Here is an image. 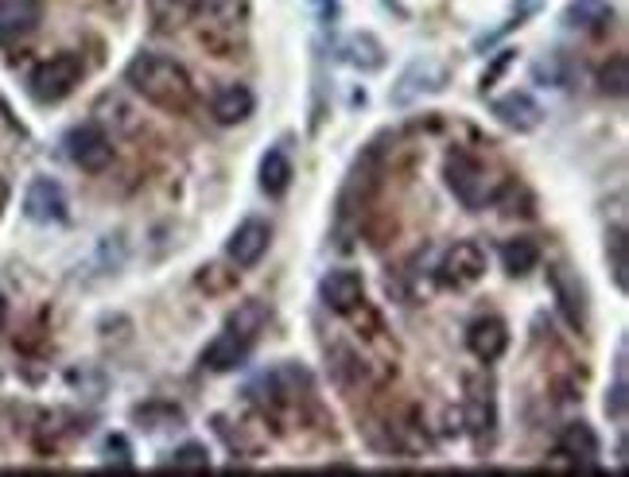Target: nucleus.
Returning a JSON list of instances; mask_svg holds the SVG:
<instances>
[{
    "label": "nucleus",
    "mask_w": 629,
    "mask_h": 477,
    "mask_svg": "<svg viewBox=\"0 0 629 477\" xmlns=\"http://www.w3.org/2000/svg\"><path fill=\"white\" fill-rule=\"evenodd\" d=\"M610 245H606V261H610V272H614V287L626 292V272H629V261H626V230L614 225L610 230Z\"/></svg>",
    "instance_id": "393cba45"
},
{
    "label": "nucleus",
    "mask_w": 629,
    "mask_h": 477,
    "mask_svg": "<svg viewBox=\"0 0 629 477\" xmlns=\"http://www.w3.org/2000/svg\"><path fill=\"white\" fill-rule=\"evenodd\" d=\"M556 454L575 469H590L602 454V443H598L595 427L590 423H567L556 435Z\"/></svg>",
    "instance_id": "9d476101"
},
{
    "label": "nucleus",
    "mask_w": 629,
    "mask_h": 477,
    "mask_svg": "<svg viewBox=\"0 0 629 477\" xmlns=\"http://www.w3.org/2000/svg\"><path fill=\"white\" fill-rule=\"evenodd\" d=\"M502 264L510 276H528V272H536V264H541V245H536L533 237H513L502 245Z\"/></svg>",
    "instance_id": "5701e85b"
},
{
    "label": "nucleus",
    "mask_w": 629,
    "mask_h": 477,
    "mask_svg": "<svg viewBox=\"0 0 629 477\" xmlns=\"http://www.w3.org/2000/svg\"><path fill=\"white\" fill-rule=\"evenodd\" d=\"M272 245V225L264 218H245L238 230L226 241V256H230L233 268H253V264L264 261Z\"/></svg>",
    "instance_id": "0eeeda50"
},
{
    "label": "nucleus",
    "mask_w": 629,
    "mask_h": 477,
    "mask_svg": "<svg viewBox=\"0 0 629 477\" xmlns=\"http://www.w3.org/2000/svg\"><path fill=\"white\" fill-rule=\"evenodd\" d=\"M94 117H97V125L105 128V132H136V113L128 109L125 105V97L120 94H105L102 102L94 105Z\"/></svg>",
    "instance_id": "4be33fe9"
},
{
    "label": "nucleus",
    "mask_w": 629,
    "mask_h": 477,
    "mask_svg": "<svg viewBox=\"0 0 629 477\" xmlns=\"http://www.w3.org/2000/svg\"><path fill=\"white\" fill-rule=\"evenodd\" d=\"M238 284V276H226V279H218V268H202V276H199V287H207V292H226V287H233Z\"/></svg>",
    "instance_id": "c85d7f7f"
},
{
    "label": "nucleus",
    "mask_w": 629,
    "mask_h": 477,
    "mask_svg": "<svg viewBox=\"0 0 629 477\" xmlns=\"http://www.w3.org/2000/svg\"><path fill=\"white\" fill-rule=\"evenodd\" d=\"M253 109H256L253 89L241 86V82H230V86H222L214 94V102H210V117H214L222 128L245 125V120L253 117Z\"/></svg>",
    "instance_id": "dca6fc26"
},
{
    "label": "nucleus",
    "mask_w": 629,
    "mask_h": 477,
    "mask_svg": "<svg viewBox=\"0 0 629 477\" xmlns=\"http://www.w3.org/2000/svg\"><path fill=\"white\" fill-rule=\"evenodd\" d=\"M505 66H510V55H502V59H497V63H494V71H490L486 78H482V89H490V86H494V78L505 71Z\"/></svg>",
    "instance_id": "c756f323"
},
{
    "label": "nucleus",
    "mask_w": 629,
    "mask_h": 477,
    "mask_svg": "<svg viewBox=\"0 0 629 477\" xmlns=\"http://www.w3.org/2000/svg\"><path fill=\"white\" fill-rule=\"evenodd\" d=\"M40 24V0H0V40H24Z\"/></svg>",
    "instance_id": "a211bd4d"
},
{
    "label": "nucleus",
    "mask_w": 629,
    "mask_h": 477,
    "mask_svg": "<svg viewBox=\"0 0 629 477\" xmlns=\"http://www.w3.org/2000/svg\"><path fill=\"white\" fill-rule=\"evenodd\" d=\"M164 466L176 469H210V451L202 443H184L164 458Z\"/></svg>",
    "instance_id": "a878e982"
},
{
    "label": "nucleus",
    "mask_w": 629,
    "mask_h": 477,
    "mask_svg": "<svg viewBox=\"0 0 629 477\" xmlns=\"http://www.w3.org/2000/svg\"><path fill=\"white\" fill-rule=\"evenodd\" d=\"M82 74H86V66H82L78 55H71V51L51 55L32 71V78H28V94H32L40 105H59L78 89Z\"/></svg>",
    "instance_id": "7ed1b4c3"
},
{
    "label": "nucleus",
    "mask_w": 629,
    "mask_h": 477,
    "mask_svg": "<svg viewBox=\"0 0 629 477\" xmlns=\"http://www.w3.org/2000/svg\"><path fill=\"white\" fill-rule=\"evenodd\" d=\"M125 86L164 113H187L195 105V82L184 63L168 55H136L125 66Z\"/></svg>",
    "instance_id": "f257e3e1"
},
{
    "label": "nucleus",
    "mask_w": 629,
    "mask_h": 477,
    "mask_svg": "<svg viewBox=\"0 0 629 477\" xmlns=\"http://www.w3.org/2000/svg\"><path fill=\"white\" fill-rule=\"evenodd\" d=\"M443 82H447L443 63H436V59H416V63L400 74L397 89H392V105H408V102H416L420 94L443 89Z\"/></svg>",
    "instance_id": "ddd939ff"
},
{
    "label": "nucleus",
    "mask_w": 629,
    "mask_h": 477,
    "mask_svg": "<svg viewBox=\"0 0 629 477\" xmlns=\"http://www.w3.org/2000/svg\"><path fill=\"white\" fill-rule=\"evenodd\" d=\"M447 187L451 194L462 202L466 210H482L490 199H494V187H490V176L474 156H451L447 159Z\"/></svg>",
    "instance_id": "423d86ee"
},
{
    "label": "nucleus",
    "mask_w": 629,
    "mask_h": 477,
    "mask_svg": "<svg viewBox=\"0 0 629 477\" xmlns=\"http://www.w3.org/2000/svg\"><path fill=\"white\" fill-rule=\"evenodd\" d=\"M9 179H0V218H4V210H9Z\"/></svg>",
    "instance_id": "7c9ffc66"
},
{
    "label": "nucleus",
    "mask_w": 629,
    "mask_h": 477,
    "mask_svg": "<svg viewBox=\"0 0 629 477\" xmlns=\"http://www.w3.org/2000/svg\"><path fill=\"white\" fill-rule=\"evenodd\" d=\"M269 318H272V310L264 307L261 299H249V303H241V307L233 310L226 327L238 330V335H241V338H249V342H256V338H261V330L269 327Z\"/></svg>",
    "instance_id": "b1692460"
},
{
    "label": "nucleus",
    "mask_w": 629,
    "mask_h": 477,
    "mask_svg": "<svg viewBox=\"0 0 629 477\" xmlns=\"http://www.w3.org/2000/svg\"><path fill=\"white\" fill-rule=\"evenodd\" d=\"M462 427L474 435V443L486 446L497 435V389L486 373L462 377Z\"/></svg>",
    "instance_id": "f03ea898"
},
{
    "label": "nucleus",
    "mask_w": 629,
    "mask_h": 477,
    "mask_svg": "<svg viewBox=\"0 0 629 477\" xmlns=\"http://www.w3.org/2000/svg\"><path fill=\"white\" fill-rule=\"evenodd\" d=\"M4 315H9V303H4V295H0V327H4Z\"/></svg>",
    "instance_id": "2f4dec72"
},
{
    "label": "nucleus",
    "mask_w": 629,
    "mask_h": 477,
    "mask_svg": "<svg viewBox=\"0 0 629 477\" xmlns=\"http://www.w3.org/2000/svg\"><path fill=\"white\" fill-rule=\"evenodd\" d=\"M494 117L502 120L505 128H513V132H533V128H541L544 109L536 105L533 94H525V89H513V94H505V97H497V102H494Z\"/></svg>",
    "instance_id": "2eb2a0df"
},
{
    "label": "nucleus",
    "mask_w": 629,
    "mask_h": 477,
    "mask_svg": "<svg viewBox=\"0 0 629 477\" xmlns=\"http://www.w3.org/2000/svg\"><path fill=\"white\" fill-rule=\"evenodd\" d=\"M63 148H66V159H71L74 168L90 171V176H97V171H105L113 163V140L97 120L74 125L71 132H66Z\"/></svg>",
    "instance_id": "20e7f679"
},
{
    "label": "nucleus",
    "mask_w": 629,
    "mask_h": 477,
    "mask_svg": "<svg viewBox=\"0 0 629 477\" xmlns=\"http://www.w3.org/2000/svg\"><path fill=\"white\" fill-rule=\"evenodd\" d=\"M249 350H253V342L226 327L222 335L210 338L207 350H202V369H210V373H233V369L245 365Z\"/></svg>",
    "instance_id": "4468645a"
},
{
    "label": "nucleus",
    "mask_w": 629,
    "mask_h": 477,
    "mask_svg": "<svg viewBox=\"0 0 629 477\" xmlns=\"http://www.w3.org/2000/svg\"><path fill=\"white\" fill-rule=\"evenodd\" d=\"M295 179V168H292V156H287L284 148H269L261 159V191L269 194V199H284L287 187H292Z\"/></svg>",
    "instance_id": "6ab92c4d"
},
{
    "label": "nucleus",
    "mask_w": 629,
    "mask_h": 477,
    "mask_svg": "<svg viewBox=\"0 0 629 477\" xmlns=\"http://www.w3.org/2000/svg\"><path fill=\"white\" fill-rule=\"evenodd\" d=\"M486 268H490V256L479 241H454L443 253V261H439V284L462 292V287L479 284V279L486 276Z\"/></svg>",
    "instance_id": "39448f33"
},
{
    "label": "nucleus",
    "mask_w": 629,
    "mask_h": 477,
    "mask_svg": "<svg viewBox=\"0 0 629 477\" xmlns=\"http://www.w3.org/2000/svg\"><path fill=\"white\" fill-rule=\"evenodd\" d=\"M24 214L40 225L66 222V191L55 179H32L24 194Z\"/></svg>",
    "instance_id": "9b49d317"
},
{
    "label": "nucleus",
    "mask_w": 629,
    "mask_h": 477,
    "mask_svg": "<svg viewBox=\"0 0 629 477\" xmlns=\"http://www.w3.org/2000/svg\"><path fill=\"white\" fill-rule=\"evenodd\" d=\"M548 279H552V292H556L559 315H564L575 330H583L587 327V292H583L579 276H575L567 264H556V268L548 272Z\"/></svg>",
    "instance_id": "f8f14e48"
},
{
    "label": "nucleus",
    "mask_w": 629,
    "mask_h": 477,
    "mask_svg": "<svg viewBox=\"0 0 629 477\" xmlns=\"http://www.w3.org/2000/svg\"><path fill=\"white\" fill-rule=\"evenodd\" d=\"M598 86H602V94H614V97H626V55H614V63L602 66V78H598Z\"/></svg>",
    "instance_id": "cd10ccee"
},
{
    "label": "nucleus",
    "mask_w": 629,
    "mask_h": 477,
    "mask_svg": "<svg viewBox=\"0 0 629 477\" xmlns=\"http://www.w3.org/2000/svg\"><path fill=\"white\" fill-rule=\"evenodd\" d=\"M564 24L583 35H606L614 28V4L610 0H572L564 12Z\"/></svg>",
    "instance_id": "f3484780"
},
{
    "label": "nucleus",
    "mask_w": 629,
    "mask_h": 477,
    "mask_svg": "<svg viewBox=\"0 0 629 477\" xmlns=\"http://www.w3.org/2000/svg\"><path fill=\"white\" fill-rule=\"evenodd\" d=\"M343 59L350 66H358V71L374 74V71H381V66H385V47H381V40H377V35L358 32V35H350V40L343 43Z\"/></svg>",
    "instance_id": "412c9836"
},
{
    "label": "nucleus",
    "mask_w": 629,
    "mask_h": 477,
    "mask_svg": "<svg viewBox=\"0 0 629 477\" xmlns=\"http://www.w3.org/2000/svg\"><path fill=\"white\" fill-rule=\"evenodd\" d=\"M319 295H323V307L335 310V315H350L366 303V279L361 272L354 268H335L327 279L319 284Z\"/></svg>",
    "instance_id": "1a4fd4ad"
},
{
    "label": "nucleus",
    "mask_w": 629,
    "mask_h": 477,
    "mask_svg": "<svg viewBox=\"0 0 629 477\" xmlns=\"http://www.w3.org/2000/svg\"><path fill=\"white\" fill-rule=\"evenodd\" d=\"M199 4L202 0H148L151 28L156 32H179L199 17Z\"/></svg>",
    "instance_id": "aec40b11"
},
{
    "label": "nucleus",
    "mask_w": 629,
    "mask_h": 477,
    "mask_svg": "<svg viewBox=\"0 0 629 477\" xmlns=\"http://www.w3.org/2000/svg\"><path fill=\"white\" fill-rule=\"evenodd\" d=\"M133 415H136V420H140L148 431H164V427H171V423H184V412H179V407H160V404L136 407Z\"/></svg>",
    "instance_id": "bb28decb"
},
{
    "label": "nucleus",
    "mask_w": 629,
    "mask_h": 477,
    "mask_svg": "<svg viewBox=\"0 0 629 477\" xmlns=\"http://www.w3.org/2000/svg\"><path fill=\"white\" fill-rule=\"evenodd\" d=\"M466 350L482 361V365H494L505 350H510V327L505 318L497 315H482L466 327Z\"/></svg>",
    "instance_id": "6e6552de"
}]
</instances>
